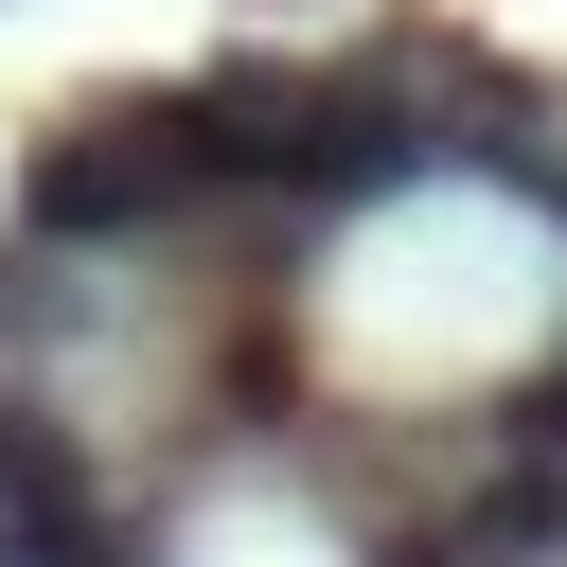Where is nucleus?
Here are the masks:
<instances>
[{"mask_svg": "<svg viewBox=\"0 0 567 567\" xmlns=\"http://www.w3.org/2000/svg\"><path fill=\"white\" fill-rule=\"evenodd\" d=\"M195 195H230L213 142H195V89H159V106H89V124H35V159H18V213H35L53 248H142V230H177Z\"/></svg>", "mask_w": 567, "mask_h": 567, "instance_id": "obj_1", "label": "nucleus"}, {"mask_svg": "<svg viewBox=\"0 0 567 567\" xmlns=\"http://www.w3.org/2000/svg\"><path fill=\"white\" fill-rule=\"evenodd\" d=\"M390 567H496V549H478V532H425V549H390Z\"/></svg>", "mask_w": 567, "mask_h": 567, "instance_id": "obj_2", "label": "nucleus"}]
</instances>
